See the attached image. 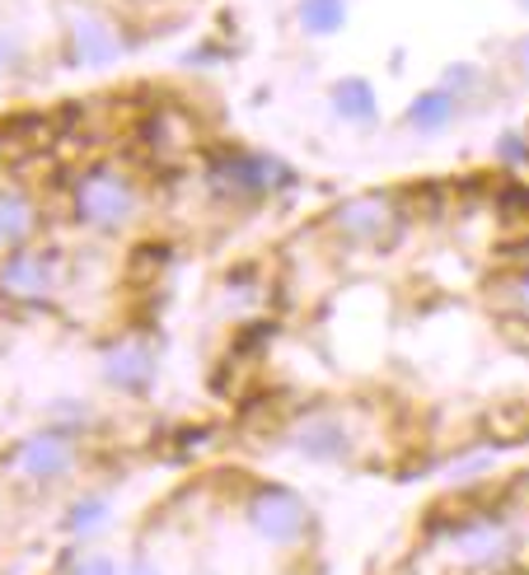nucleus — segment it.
Segmentation results:
<instances>
[{
    "mask_svg": "<svg viewBox=\"0 0 529 575\" xmlns=\"http://www.w3.org/2000/svg\"><path fill=\"white\" fill-rule=\"evenodd\" d=\"M296 445H300V454H309V459H342L347 435H342L338 422H305Z\"/></svg>",
    "mask_w": 529,
    "mask_h": 575,
    "instance_id": "obj_9",
    "label": "nucleus"
},
{
    "mask_svg": "<svg viewBox=\"0 0 529 575\" xmlns=\"http://www.w3.org/2000/svg\"><path fill=\"white\" fill-rule=\"evenodd\" d=\"M455 547L468 562H501L511 543H506V529L497 520H468L455 529Z\"/></svg>",
    "mask_w": 529,
    "mask_h": 575,
    "instance_id": "obj_6",
    "label": "nucleus"
},
{
    "mask_svg": "<svg viewBox=\"0 0 529 575\" xmlns=\"http://www.w3.org/2000/svg\"><path fill=\"white\" fill-rule=\"evenodd\" d=\"M127 575H160V571H155V566H150V562H136V566H131V571H127Z\"/></svg>",
    "mask_w": 529,
    "mask_h": 575,
    "instance_id": "obj_17",
    "label": "nucleus"
},
{
    "mask_svg": "<svg viewBox=\"0 0 529 575\" xmlns=\"http://www.w3.org/2000/svg\"><path fill=\"white\" fill-rule=\"evenodd\" d=\"M455 104H459V98L449 89H431V94L417 98L413 108H408V123H413L417 131H441L449 117H455Z\"/></svg>",
    "mask_w": 529,
    "mask_h": 575,
    "instance_id": "obj_10",
    "label": "nucleus"
},
{
    "mask_svg": "<svg viewBox=\"0 0 529 575\" xmlns=\"http://www.w3.org/2000/svg\"><path fill=\"white\" fill-rule=\"evenodd\" d=\"M248 524L258 529L267 543H296L305 533V524H309V514L290 491L272 487V491H258L248 501Z\"/></svg>",
    "mask_w": 529,
    "mask_h": 575,
    "instance_id": "obj_2",
    "label": "nucleus"
},
{
    "mask_svg": "<svg viewBox=\"0 0 529 575\" xmlns=\"http://www.w3.org/2000/svg\"><path fill=\"white\" fill-rule=\"evenodd\" d=\"M108 520V501H85V505H75L71 510V529L75 533H94V529H104Z\"/></svg>",
    "mask_w": 529,
    "mask_h": 575,
    "instance_id": "obj_14",
    "label": "nucleus"
},
{
    "mask_svg": "<svg viewBox=\"0 0 529 575\" xmlns=\"http://www.w3.org/2000/svg\"><path fill=\"white\" fill-rule=\"evenodd\" d=\"M332 108H338L347 123H370V117H375V89L366 81H342V85H332Z\"/></svg>",
    "mask_w": 529,
    "mask_h": 575,
    "instance_id": "obj_11",
    "label": "nucleus"
},
{
    "mask_svg": "<svg viewBox=\"0 0 529 575\" xmlns=\"http://www.w3.org/2000/svg\"><path fill=\"white\" fill-rule=\"evenodd\" d=\"M520 6H525V10H529V0H520Z\"/></svg>",
    "mask_w": 529,
    "mask_h": 575,
    "instance_id": "obj_18",
    "label": "nucleus"
},
{
    "mask_svg": "<svg viewBox=\"0 0 529 575\" xmlns=\"http://www.w3.org/2000/svg\"><path fill=\"white\" fill-rule=\"evenodd\" d=\"M104 374H108L117 388H146V384L155 380V361H150L146 347H117V351L108 355Z\"/></svg>",
    "mask_w": 529,
    "mask_h": 575,
    "instance_id": "obj_8",
    "label": "nucleus"
},
{
    "mask_svg": "<svg viewBox=\"0 0 529 575\" xmlns=\"http://www.w3.org/2000/svg\"><path fill=\"white\" fill-rule=\"evenodd\" d=\"M347 24V0H300V29L328 38Z\"/></svg>",
    "mask_w": 529,
    "mask_h": 575,
    "instance_id": "obj_12",
    "label": "nucleus"
},
{
    "mask_svg": "<svg viewBox=\"0 0 529 575\" xmlns=\"http://www.w3.org/2000/svg\"><path fill=\"white\" fill-rule=\"evenodd\" d=\"M511 300H516V309H520V313H529V271L511 281Z\"/></svg>",
    "mask_w": 529,
    "mask_h": 575,
    "instance_id": "obj_16",
    "label": "nucleus"
},
{
    "mask_svg": "<svg viewBox=\"0 0 529 575\" xmlns=\"http://www.w3.org/2000/svg\"><path fill=\"white\" fill-rule=\"evenodd\" d=\"M75 211H81V221L94 225V230H117V225L131 221L136 192L123 173L94 169L89 178H81V188H75Z\"/></svg>",
    "mask_w": 529,
    "mask_h": 575,
    "instance_id": "obj_1",
    "label": "nucleus"
},
{
    "mask_svg": "<svg viewBox=\"0 0 529 575\" xmlns=\"http://www.w3.org/2000/svg\"><path fill=\"white\" fill-rule=\"evenodd\" d=\"M272 173H277L272 160H258V155H234L230 164L215 169V183L230 188V192H267Z\"/></svg>",
    "mask_w": 529,
    "mask_h": 575,
    "instance_id": "obj_7",
    "label": "nucleus"
},
{
    "mask_svg": "<svg viewBox=\"0 0 529 575\" xmlns=\"http://www.w3.org/2000/svg\"><path fill=\"white\" fill-rule=\"evenodd\" d=\"M14 468L29 472V478H56V472L71 468V445L62 435H33V440L19 445Z\"/></svg>",
    "mask_w": 529,
    "mask_h": 575,
    "instance_id": "obj_4",
    "label": "nucleus"
},
{
    "mask_svg": "<svg viewBox=\"0 0 529 575\" xmlns=\"http://www.w3.org/2000/svg\"><path fill=\"white\" fill-rule=\"evenodd\" d=\"M33 230V215L19 196H0V248L6 244H19L24 234Z\"/></svg>",
    "mask_w": 529,
    "mask_h": 575,
    "instance_id": "obj_13",
    "label": "nucleus"
},
{
    "mask_svg": "<svg viewBox=\"0 0 529 575\" xmlns=\"http://www.w3.org/2000/svg\"><path fill=\"white\" fill-rule=\"evenodd\" d=\"M0 281L14 295H47L56 281V257L52 253H14L6 271H0Z\"/></svg>",
    "mask_w": 529,
    "mask_h": 575,
    "instance_id": "obj_5",
    "label": "nucleus"
},
{
    "mask_svg": "<svg viewBox=\"0 0 529 575\" xmlns=\"http://www.w3.org/2000/svg\"><path fill=\"white\" fill-rule=\"evenodd\" d=\"M332 225H338L347 239H384L389 230H394V206L384 202V196H351L332 211Z\"/></svg>",
    "mask_w": 529,
    "mask_h": 575,
    "instance_id": "obj_3",
    "label": "nucleus"
},
{
    "mask_svg": "<svg viewBox=\"0 0 529 575\" xmlns=\"http://www.w3.org/2000/svg\"><path fill=\"white\" fill-rule=\"evenodd\" d=\"M71 575H117V566H113L108 557H85Z\"/></svg>",
    "mask_w": 529,
    "mask_h": 575,
    "instance_id": "obj_15",
    "label": "nucleus"
}]
</instances>
